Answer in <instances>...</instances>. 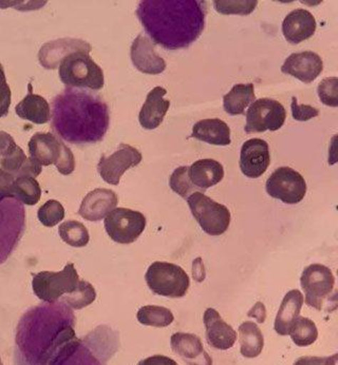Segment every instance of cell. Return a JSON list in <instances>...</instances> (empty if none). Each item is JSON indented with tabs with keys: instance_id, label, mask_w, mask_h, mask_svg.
<instances>
[{
	"instance_id": "7c38bea8",
	"label": "cell",
	"mask_w": 338,
	"mask_h": 365,
	"mask_svg": "<svg viewBox=\"0 0 338 365\" xmlns=\"http://www.w3.org/2000/svg\"><path fill=\"white\" fill-rule=\"evenodd\" d=\"M265 190L270 197L294 205L306 197L307 182L298 171L290 167H280L267 179Z\"/></svg>"
},
{
	"instance_id": "8d00e7d4",
	"label": "cell",
	"mask_w": 338,
	"mask_h": 365,
	"mask_svg": "<svg viewBox=\"0 0 338 365\" xmlns=\"http://www.w3.org/2000/svg\"><path fill=\"white\" fill-rule=\"evenodd\" d=\"M37 217L46 227H54L65 217V208L58 201L49 200L39 208Z\"/></svg>"
},
{
	"instance_id": "74e56055",
	"label": "cell",
	"mask_w": 338,
	"mask_h": 365,
	"mask_svg": "<svg viewBox=\"0 0 338 365\" xmlns=\"http://www.w3.org/2000/svg\"><path fill=\"white\" fill-rule=\"evenodd\" d=\"M29 158L24 153L21 147L17 146L16 150L6 158H2L0 160V168L4 169L6 173H10L13 177H21L24 167L27 165Z\"/></svg>"
},
{
	"instance_id": "ab89813d",
	"label": "cell",
	"mask_w": 338,
	"mask_h": 365,
	"mask_svg": "<svg viewBox=\"0 0 338 365\" xmlns=\"http://www.w3.org/2000/svg\"><path fill=\"white\" fill-rule=\"evenodd\" d=\"M12 101V92L10 86L6 83L4 67L0 63V118L8 115Z\"/></svg>"
},
{
	"instance_id": "9c48e42d",
	"label": "cell",
	"mask_w": 338,
	"mask_h": 365,
	"mask_svg": "<svg viewBox=\"0 0 338 365\" xmlns=\"http://www.w3.org/2000/svg\"><path fill=\"white\" fill-rule=\"evenodd\" d=\"M25 230V209L14 197H0V263L14 250Z\"/></svg>"
},
{
	"instance_id": "8fae6325",
	"label": "cell",
	"mask_w": 338,
	"mask_h": 365,
	"mask_svg": "<svg viewBox=\"0 0 338 365\" xmlns=\"http://www.w3.org/2000/svg\"><path fill=\"white\" fill-rule=\"evenodd\" d=\"M104 225L113 241L131 244L139 239L146 228V217L139 211L114 208L105 217Z\"/></svg>"
},
{
	"instance_id": "ee69618b",
	"label": "cell",
	"mask_w": 338,
	"mask_h": 365,
	"mask_svg": "<svg viewBox=\"0 0 338 365\" xmlns=\"http://www.w3.org/2000/svg\"><path fill=\"white\" fill-rule=\"evenodd\" d=\"M193 276L197 282H202L205 279V269H204L203 263L201 258H198L194 261V267H193Z\"/></svg>"
},
{
	"instance_id": "603a6c76",
	"label": "cell",
	"mask_w": 338,
	"mask_h": 365,
	"mask_svg": "<svg viewBox=\"0 0 338 365\" xmlns=\"http://www.w3.org/2000/svg\"><path fill=\"white\" fill-rule=\"evenodd\" d=\"M173 351L190 364H212V358L204 351L201 339L193 334L177 333L171 336Z\"/></svg>"
},
{
	"instance_id": "3957f363",
	"label": "cell",
	"mask_w": 338,
	"mask_h": 365,
	"mask_svg": "<svg viewBox=\"0 0 338 365\" xmlns=\"http://www.w3.org/2000/svg\"><path fill=\"white\" fill-rule=\"evenodd\" d=\"M52 128L71 144L101 142L111 124L109 108L98 96L69 88L52 101Z\"/></svg>"
},
{
	"instance_id": "f35d334b",
	"label": "cell",
	"mask_w": 338,
	"mask_h": 365,
	"mask_svg": "<svg viewBox=\"0 0 338 365\" xmlns=\"http://www.w3.org/2000/svg\"><path fill=\"white\" fill-rule=\"evenodd\" d=\"M318 96L322 104L337 108L338 106V78H327L318 85Z\"/></svg>"
},
{
	"instance_id": "484cf974",
	"label": "cell",
	"mask_w": 338,
	"mask_h": 365,
	"mask_svg": "<svg viewBox=\"0 0 338 365\" xmlns=\"http://www.w3.org/2000/svg\"><path fill=\"white\" fill-rule=\"evenodd\" d=\"M192 138L215 146H227L230 140V129L220 118L199 120L193 127Z\"/></svg>"
},
{
	"instance_id": "277c9868",
	"label": "cell",
	"mask_w": 338,
	"mask_h": 365,
	"mask_svg": "<svg viewBox=\"0 0 338 365\" xmlns=\"http://www.w3.org/2000/svg\"><path fill=\"white\" fill-rule=\"evenodd\" d=\"M58 68L59 78L67 87L86 88L94 91L104 87V72L89 53H72L61 61Z\"/></svg>"
},
{
	"instance_id": "2e32d148",
	"label": "cell",
	"mask_w": 338,
	"mask_h": 365,
	"mask_svg": "<svg viewBox=\"0 0 338 365\" xmlns=\"http://www.w3.org/2000/svg\"><path fill=\"white\" fill-rule=\"evenodd\" d=\"M324 70V61L317 53L304 51L293 53L285 59L282 67V73L293 76L302 83L315 81Z\"/></svg>"
},
{
	"instance_id": "9a60e30c",
	"label": "cell",
	"mask_w": 338,
	"mask_h": 365,
	"mask_svg": "<svg viewBox=\"0 0 338 365\" xmlns=\"http://www.w3.org/2000/svg\"><path fill=\"white\" fill-rule=\"evenodd\" d=\"M271 164L270 147L261 138H252L242 145L240 153V169L245 177L258 179Z\"/></svg>"
},
{
	"instance_id": "d6986e66",
	"label": "cell",
	"mask_w": 338,
	"mask_h": 365,
	"mask_svg": "<svg viewBox=\"0 0 338 365\" xmlns=\"http://www.w3.org/2000/svg\"><path fill=\"white\" fill-rule=\"evenodd\" d=\"M118 202V195L111 189H94L83 200L78 215L87 221H101L116 207Z\"/></svg>"
},
{
	"instance_id": "e575fe53",
	"label": "cell",
	"mask_w": 338,
	"mask_h": 365,
	"mask_svg": "<svg viewBox=\"0 0 338 365\" xmlns=\"http://www.w3.org/2000/svg\"><path fill=\"white\" fill-rule=\"evenodd\" d=\"M257 0H216L214 1L217 12L222 15L252 14L257 8Z\"/></svg>"
},
{
	"instance_id": "ffe728a7",
	"label": "cell",
	"mask_w": 338,
	"mask_h": 365,
	"mask_svg": "<svg viewBox=\"0 0 338 365\" xmlns=\"http://www.w3.org/2000/svg\"><path fill=\"white\" fill-rule=\"evenodd\" d=\"M316 19L309 11L296 9L285 16L282 23V33L287 41L298 45L315 34Z\"/></svg>"
},
{
	"instance_id": "d590c367",
	"label": "cell",
	"mask_w": 338,
	"mask_h": 365,
	"mask_svg": "<svg viewBox=\"0 0 338 365\" xmlns=\"http://www.w3.org/2000/svg\"><path fill=\"white\" fill-rule=\"evenodd\" d=\"M169 186L173 189V192L179 195L180 197L188 199L190 193L196 191V186L190 181L188 175V167L182 166L175 169L169 179Z\"/></svg>"
},
{
	"instance_id": "5b68a950",
	"label": "cell",
	"mask_w": 338,
	"mask_h": 365,
	"mask_svg": "<svg viewBox=\"0 0 338 365\" xmlns=\"http://www.w3.org/2000/svg\"><path fill=\"white\" fill-rule=\"evenodd\" d=\"M29 153L30 158L41 166L56 165L61 175H71L76 169L73 153L54 134H34L29 142Z\"/></svg>"
},
{
	"instance_id": "7402d4cb",
	"label": "cell",
	"mask_w": 338,
	"mask_h": 365,
	"mask_svg": "<svg viewBox=\"0 0 338 365\" xmlns=\"http://www.w3.org/2000/svg\"><path fill=\"white\" fill-rule=\"evenodd\" d=\"M168 94L163 87H155L147 94L146 101L139 114V122L147 130L157 129L163 123L168 113L170 102L164 96Z\"/></svg>"
},
{
	"instance_id": "44dd1931",
	"label": "cell",
	"mask_w": 338,
	"mask_h": 365,
	"mask_svg": "<svg viewBox=\"0 0 338 365\" xmlns=\"http://www.w3.org/2000/svg\"><path fill=\"white\" fill-rule=\"evenodd\" d=\"M203 321L206 329V339L210 346L220 351H227L234 346L237 333L221 318L220 314L216 309H206Z\"/></svg>"
},
{
	"instance_id": "e0dca14e",
	"label": "cell",
	"mask_w": 338,
	"mask_h": 365,
	"mask_svg": "<svg viewBox=\"0 0 338 365\" xmlns=\"http://www.w3.org/2000/svg\"><path fill=\"white\" fill-rule=\"evenodd\" d=\"M91 45L82 39L63 38L45 43L39 52V61L45 69L59 67V63L68 55L76 52L91 51Z\"/></svg>"
},
{
	"instance_id": "4316f807",
	"label": "cell",
	"mask_w": 338,
	"mask_h": 365,
	"mask_svg": "<svg viewBox=\"0 0 338 365\" xmlns=\"http://www.w3.org/2000/svg\"><path fill=\"white\" fill-rule=\"evenodd\" d=\"M17 115L36 125H43L51 118V108L43 96L29 92L27 96L15 107Z\"/></svg>"
},
{
	"instance_id": "7a4b0ae2",
	"label": "cell",
	"mask_w": 338,
	"mask_h": 365,
	"mask_svg": "<svg viewBox=\"0 0 338 365\" xmlns=\"http://www.w3.org/2000/svg\"><path fill=\"white\" fill-rule=\"evenodd\" d=\"M206 13L203 0H144L137 9L145 32L165 50L194 43L205 28Z\"/></svg>"
},
{
	"instance_id": "d4e9b609",
	"label": "cell",
	"mask_w": 338,
	"mask_h": 365,
	"mask_svg": "<svg viewBox=\"0 0 338 365\" xmlns=\"http://www.w3.org/2000/svg\"><path fill=\"white\" fill-rule=\"evenodd\" d=\"M188 175L190 181L201 190H206L210 187L216 186L225 178V169L222 164L212 160L204 158L195 162L188 167Z\"/></svg>"
},
{
	"instance_id": "83f0119b",
	"label": "cell",
	"mask_w": 338,
	"mask_h": 365,
	"mask_svg": "<svg viewBox=\"0 0 338 365\" xmlns=\"http://www.w3.org/2000/svg\"><path fill=\"white\" fill-rule=\"evenodd\" d=\"M253 83H238L223 96V108L230 115L245 114V109L255 102Z\"/></svg>"
},
{
	"instance_id": "b9f144b4",
	"label": "cell",
	"mask_w": 338,
	"mask_h": 365,
	"mask_svg": "<svg viewBox=\"0 0 338 365\" xmlns=\"http://www.w3.org/2000/svg\"><path fill=\"white\" fill-rule=\"evenodd\" d=\"M17 145L14 138L4 131H0V157L6 158L16 150Z\"/></svg>"
},
{
	"instance_id": "60d3db41",
	"label": "cell",
	"mask_w": 338,
	"mask_h": 365,
	"mask_svg": "<svg viewBox=\"0 0 338 365\" xmlns=\"http://www.w3.org/2000/svg\"><path fill=\"white\" fill-rule=\"evenodd\" d=\"M291 109L294 120L298 122H307L319 115V110L316 108L310 105H298L297 98L295 96L292 98Z\"/></svg>"
},
{
	"instance_id": "cb8c5ba5",
	"label": "cell",
	"mask_w": 338,
	"mask_h": 365,
	"mask_svg": "<svg viewBox=\"0 0 338 365\" xmlns=\"http://www.w3.org/2000/svg\"><path fill=\"white\" fill-rule=\"evenodd\" d=\"M304 301V294L298 289L290 290L285 294L277 316H276L275 324H274V329L278 335H289L294 323L299 317Z\"/></svg>"
},
{
	"instance_id": "4fadbf2b",
	"label": "cell",
	"mask_w": 338,
	"mask_h": 365,
	"mask_svg": "<svg viewBox=\"0 0 338 365\" xmlns=\"http://www.w3.org/2000/svg\"><path fill=\"white\" fill-rule=\"evenodd\" d=\"M287 111L282 104L271 98L255 101L247 112L245 131L247 134L280 130L285 125Z\"/></svg>"
},
{
	"instance_id": "6da1fadb",
	"label": "cell",
	"mask_w": 338,
	"mask_h": 365,
	"mask_svg": "<svg viewBox=\"0 0 338 365\" xmlns=\"http://www.w3.org/2000/svg\"><path fill=\"white\" fill-rule=\"evenodd\" d=\"M76 317L65 302L43 305L21 319L16 343L31 364H67L80 353L82 342L74 333Z\"/></svg>"
},
{
	"instance_id": "1f68e13d",
	"label": "cell",
	"mask_w": 338,
	"mask_h": 365,
	"mask_svg": "<svg viewBox=\"0 0 338 365\" xmlns=\"http://www.w3.org/2000/svg\"><path fill=\"white\" fill-rule=\"evenodd\" d=\"M297 346L306 347L313 344L318 338L317 327L311 319L298 317L289 334Z\"/></svg>"
},
{
	"instance_id": "f1b7e54d",
	"label": "cell",
	"mask_w": 338,
	"mask_h": 365,
	"mask_svg": "<svg viewBox=\"0 0 338 365\" xmlns=\"http://www.w3.org/2000/svg\"><path fill=\"white\" fill-rule=\"evenodd\" d=\"M238 331L241 355L249 359L258 357L265 346V338L258 325L253 321H245Z\"/></svg>"
},
{
	"instance_id": "5bb4252c",
	"label": "cell",
	"mask_w": 338,
	"mask_h": 365,
	"mask_svg": "<svg viewBox=\"0 0 338 365\" xmlns=\"http://www.w3.org/2000/svg\"><path fill=\"white\" fill-rule=\"evenodd\" d=\"M142 153L130 145L121 144L118 150L111 157L102 155L98 165L101 178L108 184H120L121 178L128 169L138 166L142 162Z\"/></svg>"
},
{
	"instance_id": "f546056e",
	"label": "cell",
	"mask_w": 338,
	"mask_h": 365,
	"mask_svg": "<svg viewBox=\"0 0 338 365\" xmlns=\"http://www.w3.org/2000/svg\"><path fill=\"white\" fill-rule=\"evenodd\" d=\"M12 197L25 205H35L41 197L39 182L32 177L16 178L12 185Z\"/></svg>"
},
{
	"instance_id": "836d02e7",
	"label": "cell",
	"mask_w": 338,
	"mask_h": 365,
	"mask_svg": "<svg viewBox=\"0 0 338 365\" xmlns=\"http://www.w3.org/2000/svg\"><path fill=\"white\" fill-rule=\"evenodd\" d=\"M96 292L89 282L80 280L78 287L71 294H66L61 297V301L73 309H83L96 301Z\"/></svg>"
},
{
	"instance_id": "ac0fdd59",
	"label": "cell",
	"mask_w": 338,
	"mask_h": 365,
	"mask_svg": "<svg viewBox=\"0 0 338 365\" xmlns=\"http://www.w3.org/2000/svg\"><path fill=\"white\" fill-rule=\"evenodd\" d=\"M130 57L133 66L142 73L158 76L165 71L166 61L155 52V46L144 35L140 34L133 41Z\"/></svg>"
},
{
	"instance_id": "4dcf8cb0",
	"label": "cell",
	"mask_w": 338,
	"mask_h": 365,
	"mask_svg": "<svg viewBox=\"0 0 338 365\" xmlns=\"http://www.w3.org/2000/svg\"><path fill=\"white\" fill-rule=\"evenodd\" d=\"M138 321L143 325L153 327H168L175 320L170 309L157 305H146L139 309Z\"/></svg>"
},
{
	"instance_id": "52a82bcc",
	"label": "cell",
	"mask_w": 338,
	"mask_h": 365,
	"mask_svg": "<svg viewBox=\"0 0 338 365\" xmlns=\"http://www.w3.org/2000/svg\"><path fill=\"white\" fill-rule=\"evenodd\" d=\"M186 200L203 232L214 237L225 234L230 224V212L226 206L217 203L201 191H195Z\"/></svg>"
},
{
	"instance_id": "8992f818",
	"label": "cell",
	"mask_w": 338,
	"mask_h": 365,
	"mask_svg": "<svg viewBox=\"0 0 338 365\" xmlns=\"http://www.w3.org/2000/svg\"><path fill=\"white\" fill-rule=\"evenodd\" d=\"M145 280L153 294L168 298H182L190 288V277L185 270L168 262H155L149 266Z\"/></svg>"
},
{
	"instance_id": "7bdbcfd3",
	"label": "cell",
	"mask_w": 338,
	"mask_h": 365,
	"mask_svg": "<svg viewBox=\"0 0 338 365\" xmlns=\"http://www.w3.org/2000/svg\"><path fill=\"white\" fill-rule=\"evenodd\" d=\"M247 316L255 318L258 323H265V318H267V309H265V304L261 302H257L254 305L253 309L247 313Z\"/></svg>"
},
{
	"instance_id": "d6a6232c",
	"label": "cell",
	"mask_w": 338,
	"mask_h": 365,
	"mask_svg": "<svg viewBox=\"0 0 338 365\" xmlns=\"http://www.w3.org/2000/svg\"><path fill=\"white\" fill-rule=\"evenodd\" d=\"M58 232L61 240L73 247H85L89 243V232L81 222H65L59 225Z\"/></svg>"
},
{
	"instance_id": "30bf717a",
	"label": "cell",
	"mask_w": 338,
	"mask_h": 365,
	"mask_svg": "<svg viewBox=\"0 0 338 365\" xmlns=\"http://www.w3.org/2000/svg\"><path fill=\"white\" fill-rule=\"evenodd\" d=\"M300 283L306 294L304 302L316 311H322L334 289L335 278L330 268L312 264L302 272Z\"/></svg>"
},
{
	"instance_id": "ba28073f",
	"label": "cell",
	"mask_w": 338,
	"mask_h": 365,
	"mask_svg": "<svg viewBox=\"0 0 338 365\" xmlns=\"http://www.w3.org/2000/svg\"><path fill=\"white\" fill-rule=\"evenodd\" d=\"M80 278L73 263L66 265L61 272H41L34 274L32 287L35 296L43 302L56 303L63 294L76 289Z\"/></svg>"
}]
</instances>
